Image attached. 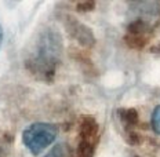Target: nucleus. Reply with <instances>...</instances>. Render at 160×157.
Masks as SVG:
<instances>
[{
	"instance_id": "obj_1",
	"label": "nucleus",
	"mask_w": 160,
	"mask_h": 157,
	"mask_svg": "<svg viewBox=\"0 0 160 157\" xmlns=\"http://www.w3.org/2000/svg\"><path fill=\"white\" fill-rule=\"evenodd\" d=\"M57 36H43V39L39 42V47L36 48V54L29 58L28 66L33 72L40 73L44 77H47L48 73H54L55 63L58 59L59 46L57 44Z\"/></svg>"
},
{
	"instance_id": "obj_2",
	"label": "nucleus",
	"mask_w": 160,
	"mask_h": 157,
	"mask_svg": "<svg viewBox=\"0 0 160 157\" xmlns=\"http://www.w3.org/2000/svg\"><path fill=\"white\" fill-rule=\"evenodd\" d=\"M57 135H58V128L54 124L35 123L22 132V141L32 155H40L55 141Z\"/></svg>"
},
{
	"instance_id": "obj_3",
	"label": "nucleus",
	"mask_w": 160,
	"mask_h": 157,
	"mask_svg": "<svg viewBox=\"0 0 160 157\" xmlns=\"http://www.w3.org/2000/svg\"><path fill=\"white\" fill-rule=\"evenodd\" d=\"M98 123L92 117H84L80 124L79 131V146H78V157H92L95 145L98 142Z\"/></svg>"
},
{
	"instance_id": "obj_4",
	"label": "nucleus",
	"mask_w": 160,
	"mask_h": 157,
	"mask_svg": "<svg viewBox=\"0 0 160 157\" xmlns=\"http://www.w3.org/2000/svg\"><path fill=\"white\" fill-rule=\"evenodd\" d=\"M149 36V28L144 21H134L128 25L127 35H126V42L130 47L132 48H142L148 43Z\"/></svg>"
},
{
	"instance_id": "obj_5",
	"label": "nucleus",
	"mask_w": 160,
	"mask_h": 157,
	"mask_svg": "<svg viewBox=\"0 0 160 157\" xmlns=\"http://www.w3.org/2000/svg\"><path fill=\"white\" fill-rule=\"evenodd\" d=\"M120 113V119H122V123L128 127L131 125H137L138 123V113L134 109H122L119 110Z\"/></svg>"
},
{
	"instance_id": "obj_6",
	"label": "nucleus",
	"mask_w": 160,
	"mask_h": 157,
	"mask_svg": "<svg viewBox=\"0 0 160 157\" xmlns=\"http://www.w3.org/2000/svg\"><path fill=\"white\" fill-rule=\"evenodd\" d=\"M152 127L155 130L156 134L160 135V105L153 110V115H152Z\"/></svg>"
},
{
	"instance_id": "obj_7",
	"label": "nucleus",
	"mask_w": 160,
	"mask_h": 157,
	"mask_svg": "<svg viewBox=\"0 0 160 157\" xmlns=\"http://www.w3.org/2000/svg\"><path fill=\"white\" fill-rule=\"evenodd\" d=\"M47 157H68V153H66L65 145H58V146H55V148L48 153Z\"/></svg>"
},
{
	"instance_id": "obj_8",
	"label": "nucleus",
	"mask_w": 160,
	"mask_h": 157,
	"mask_svg": "<svg viewBox=\"0 0 160 157\" xmlns=\"http://www.w3.org/2000/svg\"><path fill=\"white\" fill-rule=\"evenodd\" d=\"M95 7L94 2H83L78 4V11H91Z\"/></svg>"
},
{
	"instance_id": "obj_9",
	"label": "nucleus",
	"mask_w": 160,
	"mask_h": 157,
	"mask_svg": "<svg viewBox=\"0 0 160 157\" xmlns=\"http://www.w3.org/2000/svg\"><path fill=\"white\" fill-rule=\"evenodd\" d=\"M2 42H3V31H2V26H0V47H2Z\"/></svg>"
}]
</instances>
